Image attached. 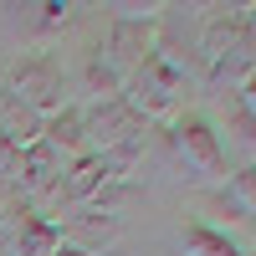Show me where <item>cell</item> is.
Returning a JSON list of instances; mask_svg holds the SVG:
<instances>
[{
  "instance_id": "1",
  "label": "cell",
  "mask_w": 256,
  "mask_h": 256,
  "mask_svg": "<svg viewBox=\"0 0 256 256\" xmlns=\"http://www.w3.org/2000/svg\"><path fill=\"white\" fill-rule=\"evenodd\" d=\"M52 256H82V251H52Z\"/></svg>"
}]
</instances>
